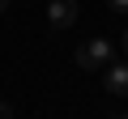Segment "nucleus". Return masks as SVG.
<instances>
[{
    "label": "nucleus",
    "mask_w": 128,
    "mask_h": 119,
    "mask_svg": "<svg viewBox=\"0 0 128 119\" xmlns=\"http://www.w3.org/2000/svg\"><path fill=\"white\" fill-rule=\"evenodd\" d=\"M111 55H115L111 38H90V43H81V47H77V64H81L86 72H98V68H107V64H111Z\"/></svg>",
    "instance_id": "f257e3e1"
},
{
    "label": "nucleus",
    "mask_w": 128,
    "mask_h": 119,
    "mask_svg": "<svg viewBox=\"0 0 128 119\" xmlns=\"http://www.w3.org/2000/svg\"><path fill=\"white\" fill-rule=\"evenodd\" d=\"M47 21L56 30H68L77 21V0H51V4H47Z\"/></svg>",
    "instance_id": "f03ea898"
},
{
    "label": "nucleus",
    "mask_w": 128,
    "mask_h": 119,
    "mask_svg": "<svg viewBox=\"0 0 128 119\" xmlns=\"http://www.w3.org/2000/svg\"><path fill=\"white\" fill-rule=\"evenodd\" d=\"M102 85H107V94H128V64H107L102 68Z\"/></svg>",
    "instance_id": "7ed1b4c3"
},
{
    "label": "nucleus",
    "mask_w": 128,
    "mask_h": 119,
    "mask_svg": "<svg viewBox=\"0 0 128 119\" xmlns=\"http://www.w3.org/2000/svg\"><path fill=\"white\" fill-rule=\"evenodd\" d=\"M107 4H111L115 13H128V0H107Z\"/></svg>",
    "instance_id": "20e7f679"
},
{
    "label": "nucleus",
    "mask_w": 128,
    "mask_h": 119,
    "mask_svg": "<svg viewBox=\"0 0 128 119\" xmlns=\"http://www.w3.org/2000/svg\"><path fill=\"white\" fill-rule=\"evenodd\" d=\"M0 119H17V115H13V106H9V102H0Z\"/></svg>",
    "instance_id": "39448f33"
},
{
    "label": "nucleus",
    "mask_w": 128,
    "mask_h": 119,
    "mask_svg": "<svg viewBox=\"0 0 128 119\" xmlns=\"http://www.w3.org/2000/svg\"><path fill=\"white\" fill-rule=\"evenodd\" d=\"M9 4H13V0H0V13H4V9H9Z\"/></svg>",
    "instance_id": "423d86ee"
},
{
    "label": "nucleus",
    "mask_w": 128,
    "mask_h": 119,
    "mask_svg": "<svg viewBox=\"0 0 128 119\" xmlns=\"http://www.w3.org/2000/svg\"><path fill=\"white\" fill-rule=\"evenodd\" d=\"M120 47H124V51H128V34H124V38H120Z\"/></svg>",
    "instance_id": "0eeeda50"
},
{
    "label": "nucleus",
    "mask_w": 128,
    "mask_h": 119,
    "mask_svg": "<svg viewBox=\"0 0 128 119\" xmlns=\"http://www.w3.org/2000/svg\"><path fill=\"white\" fill-rule=\"evenodd\" d=\"M120 119H128V115H120Z\"/></svg>",
    "instance_id": "6e6552de"
}]
</instances>
